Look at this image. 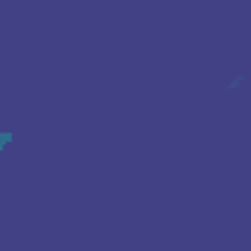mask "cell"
Listing matches in <instances>:
<instances>
[{"label":"cell","mask_w":251,"mask_h":251,"mask_svg":"<svg viewBox=\"0 0 251 251\" xmlns=\"http://www.w3.org/2000/svg\"><path fill=\"white\" fill-rule=\"evenodd\" d=\"M12 139V133H6V130H0V151H3L6 148V142Z\"/></svg>","instance_id":"obj_1"}]
</instances>
